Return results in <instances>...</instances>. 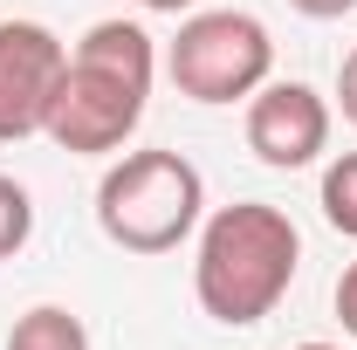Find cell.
<instances>
[{
	"instance_id": "cell-1",
	"label": "cell",
	"mask_w": 357,
	"mask_h": 350,
	"mask_svg": "<svg viewBox=\"0 0 357 350\" xmlns=\"http://www.w3.org/2000/svg\"><path fill=\"white\" fill-rule=\"evenodd\" d=\"M151 83H158V48L137 21H96L69 69H62V89L48 103V144L76 151V158H103V151H124L131 131L144 124V103H151Z\"/></svg>"
},
{
	"instance_id": "cell-2",
	"label": "cell",
	"mask_w": 357,
	"mask_h": 350,
	"mask_svg": "<svg viewBox=\"0 0 357 350\" xmlns=\"http://www.w3.org/2000/svg\"><path fill=\"white\" fill-rule=\"evenodd\" d=\"M303 268V234L296 220L268 199H234L199 227V254H192V296L199 309L227 330H255L275 303L289 296Z\"/></svg>"
},
{
	"instance_id": "cell-3",
	"label": "cell",
	"mask_w": 357,
	"mask_h": 350,
	"mask_svg": "<svg viewBox=\"0 0 357 350\" xmlns=\"http://www.w3.org/2000/svg\"><path fill=\"white\" fill-rule=\"evenodd\" d=\"M206 213V178L185 151H124L96 178V227L124 254H172Z\"/></svg>"
},
{
	"instance_id": "cell-4",
	"label": "cell",
	"mask_w": 357,
	"mask_h": 350,
	"mask_svg": "<svg viewBox=\"0 0 357 350\" xmlns=\"http://www.w3.org/2000/svg\"><path fill=\"white\" fill-rule=\"evenodd\" d=\"M165 76L192 103H248L275 76V42L248 7H192L165 48Z\"/></svg>"
},
{
	"instance_id": "cell-5",
	"label": "cell",
	"mask_w": 357,
	"mask_h": 350,
	"mask_svg": "<svg viewBox=\"0 0 357 350\" xmlns=\"http://www.w3.org/2000/svg\"><path fill=\"white\" fill-rule=\"evenodd\" d=\"M69 48L42 21H0V144L48 131V103L62 89Z\"/></svg>"
},
{
	"instance_id": "cell-6",
	"label": "cell",
	"mask_w": 357,
	"mask_h": 350,
	"mask_svg": "<svg viewBox=\"0 0 357 350\" xmlns=\"http://www.w3.org/2000/svg\"><path fill=\"white\" fill-rule=\"evenodd\" d=\"M248 151L275 172H303L330 151V103L310 83H261L248 96Z\"/></svg>"
},
{
	"instance_id": "cell-7",
	"label": "cell",
	"mask_w": 357,
	"mask_h": 350,
	"mask_svg": "<svg viewBox=\"0 0 357 350\" xmlns=\"http://www.w3.org/2000/svg\"><path fill=\"white\" fill-rule=\"evenodd\" d=\"M7 350H89V330H83V316H76V309L35 303L28 316H14Z\"/></svg>"
},
{
	"instance_id": "cell-8",
	"label": "cell",
	"mask_w": 357,
	"mask_h": 350,
	"mask_svg": "<svg viewBox=\"0 0 357 350\" xmlns=\"http://www.w3.org/2000/svg\"><path fill=\"white\" fill-rule=\"evenodd\" d=\"M323 220L344 241H357V151H337L323 165Z\"/></svg>"
},
{
	"instance_id": "cell-9",
	"label": "cell",
	"mask_w": 357,
	"mask_h": 350,
	"mask_svg": "<svg viewBox=\"0 0 357 350\" xmlns=\"http://www.w3.org/2000/svg\"><path fill=\"white\" fill-rule=\"evenodd\" d=\"M28 234H35V199H28L21 178L0 172V261H14L28 248Z\"/></svg>"
},
{
	"instance_id": "cell-10",
	"label": "cell",
	"mask_w": 357,
	"mask_h": 350,
	"mask_svg": "<svg viewBox=\"0 0 357 350\" xmlns=\"http://www.w3.org/2000/svg\"><path fill=\"white\" fill-rule=\"evenodd\" d=\"M337 110H344V124H357V48L337 62Z\"/></svg>"
},
{
	"instance_id": "cell-11",
	"label": "cell",
	"mask_w": 357,
	"mask_h": 350,
	"mask_svg": "<svg viewBox=\"0 0 357 350\" xmlns=\"http://www.w3.org/2000/svg\"><path fill=\"white\" fill-rule=\"evenodd\" d=\"M337 323H344V330L357 337V261L337 275Z\"/></svg>"
},
{
	"instance_id": "cell-12",
	"label": "cell",
	"mask_w": 357,
	"mask_h": 350,
	"mask_svg": "<svg viewBox=\"0 0 357 350\" xmlns=\"http://www.w3.org/2000/svg\"><path fill=\"white\" fill-rule=\"evenodd\" d=\"M289 7H296V14H310V21H344L357 0H289Z\"/></svg>"
},
{
	"instance_id": "cell-13",
	"label": "cell",
	"mask_w": 357,
	"mask_h": 350,
	"mask_svg": "<svg viewBox=\"0 0 357 350\" xmlns=\"http://www.w3.org/2000/svg\"><path fill=\"white\" fill-rule=\"evenodd\" d=\"M137 7H144V14H192L199 0H137Z\"/></svg>"
},
{
	"instance_id": "cell-14",
	"label": "cell",
	"mask_w": 357,
	"mask_h": 350,
	"mask_svg": "<svg viewBox=\"0 0 357 350\" xmlns=\"http://www.w3.org/2000/svg\"><path fill=\"white\" fill-rule=\"evenodd\" d=\"M296 350H337V344H296Z\"/></svg>"
}]
</instances>
